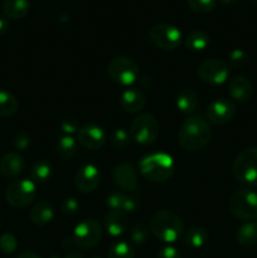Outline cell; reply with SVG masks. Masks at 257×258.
<instances>
[{
    "label": "cell",
    "mask_w": 257,
    "mask_h": 258,
    "mask_svg": "<svg viewBox=\"0 0 257 258\" xmlns=\"http://www.w3.org/2000/svg\"><path fill=\"white\" fill-rule=\"evenodd\" d=\"M37 197V185L33 180L19 179L8 185L5 190V199L8 204L14 208H25Z\"/></svg>",
    "instance_id": "obj_8"
},
{
    "label": "cell",
    "mask_w": 257,
    "mask_h": 258,
    "mask_svg": "<svg viewBox=\"0 0 257 258\" xmlns=\"http://www.w3.org/2000/svg\"><path fill=\"white\" fill-rule=\"evenodd\" d=\"M105 228L112 237H120L127 229V218L121 211H110L105 217Z\"/></svg>",
    "instance_id": "obj_19"
},
{
    "label": "cell",
    "mask_w": 257,
    "mask_h": 258,
    "mask_svg": "<svg viewBox=\"0 0 257 258\" xmlns=\"http://www.w3.org/2000/svg\"><path fill=\"white\" fill-rule=\"evenodd\" d=\"M228 211L241 221H257V193L251 189H241L231 196Z\"/></svg>",
    "instance_id": "obj_5"
},
{
    "label": "cell",
    "mask_w": 257,
    "mask_h": 258,
    "mask_svg": "<svg viewBox=\"0 0 257 258\" xmlns=\"http://www.w3.org/2000/svg\"><path fill=\"white\" fill-rule=\"evenodd\" d=\"M139 208V201L136 197L131 196V194H123L122 206H121V212H127V213H133Z\"/></svg>",
    "instance_id": "obj_37"
},
{
    "label": "cell",
    "mask_w": 257,
    "mask_h": 258,
    "mask_svg": "<svg viewBox=\"0 0 257 258\" xmlns=\"http://www.w3.org/2000/svg\"><path fill=\"white\" fill-rule=\"evenodd\" d=\"M8 28H9V22L7 20V18L0 17V34L7 32Z\"/></svg>",
    "instance_id": "obj_41"
},
{
    "label": "cell",
    "mask_w": 257,
    "mask_h": 258,
    "mask_svg": "<svg viewBox=\"0 0 257 258\" xmlns=\"http://www.w3.org/2000/svg\"><path fill=\"white\" fill-rule=\"evenodd\" d=\"M150 228L149 224L144 223V222H136L130 229V238L133 243L138 244V246H143L148 242L149 236H150Z\"/></svg>",
    "instance_id": "obj_29"
},
{
    "label": "cell",
    "mask_w": 257,
    "mask_h": 258,
    "mask_svg": "<svg viewBox=\"0 0 257 258\" xmlns=\"http://www.w3.org/2000/svg\"><path fill=\"white\" fill-rule=\"evenodd\" d=\"M77 151V143L70 135H63L57 143V154L63 160H70Z\"/></svg>",
    "instance_id": "obj_27"
},
{
    "label": "cell",
    "mask_w": 257,
    "mask_h": 258,
    "mask_svg": "<svg viewBox=\"0 0 257 258\" xmlns=\"http://www.w3.org/2000/svg\"><path fill=\"white\" fill-rule=\"evenodd\" d=\"M102 238V227L96 219L87 218L81 221L73 231L72 241L78 248L91 249Z\"/></svg>",
    "instance_id": "obj_10"
},
{
    "label": "cell",
    "mask_w": 257,
    "mask_h": 258,
    "mask_svg": "<svg viewBox=\"0 0 257 258\" xmlns=\"http://www.w3.org/2000/svg\"><path fill=\"white\" fill-rule=\"evenodd\" d=\"M17 258H42V257H40L38 253H35V252L25 251V252H22V253H20Z\"/></svg>",
    "instance_id": "obj_42"
},
{
    "label": "cell",
    "mask_w": 257,
    "mask_h": 258,
    "mask_svg": "<svg viewBox=\"0 0 257 258\" xmlns=\"http://www.w3.org/2000/svg\"><path fill=\"white\" fill-rule=\"evenodd\" d=\"M256 223H257V222H256Z\"/></svg>",
    "instance_id": "obj_47"
},
{
    "label": "cell",
    "mask_w": 257,
    "mask_h": 258,
    "mask_svg": "<svg viewBox=\"0 0 257 258\" xmlns=\"http://www.w3.org/2000/svg\"><path fill=\"white\" fill-rule=\"evenodd\" d=\"M30 174L34 183H45L52 175V166L48 161L38 160L33 164Z\"/></svg>",
    "instance_id": "obj_28"
},
{
    "label": "cell",
    "mask_w": 257,
    "mask_h": 258,
    "mask_svg": "<svg viewBox=\"0 0 257 258\" xmlns=\"http://www.w3.org/2000/svg\"><path fill=\"white\" fill-rule=\"evenodd\" d=\"M65 258H83V256H82V253H81V252L71 251L70 253H68Z\"/></svg>",
    "instance_id": "obj_43"
},
{
    "label": "cell",
    "mask_w": 257,
    "mask_h": 258,
    "mask_svg": "<svg viewBox=\"0 0 257 258\" xmlns=\"http://www.w3.org/2000/svg\"><path fill=\"white\" fill-rule=\"evenodd\" d=\"M185 45L193 52H201L209 45V35L204 30H193L186 35Z\"/></svg>",
    "instance_id": "obj_26"
},
{
    "label": "cell",
    "mask_w": 257,
    "mask_h": 258,
    "mask_svg": "<svg viewBox=\"0 0 257 258\" xmlns=\"http://www.w3.org/2000/svg\"><path fill=\"white\" fill-rule=\"evenodd\" d=\"M112 179L115 181L116 185L120 189L126 191H135L139 188V179L138 173H136L135 168L131 163H123L117 164L113 168L112 171Z\"/></svg>",
    "instance_id": "obj_13"
},
{
    "label": "cell",
    "mask_w": 257,
    "mask_h": 258,
    "mask_svg": "<svg viewBox=\"0 0 257 258\" xmlns=\"http://www.w3.org/2000/svg\"><path fill=\"white\" fill-rule=\"evenodd\" d=\"M29 0H3V12L10 19H22L28 14Z\"/></svg>",
    "instance_id": "obj_22"
},
{
    "label": "cell",
    "mask_w": 257,
    "mask_h": 258,
    "mask_svg": "<svg viewBox=\"0 0 257 258\" xmlns=\"http://www.w3.org/2000/svg\"><path fill=\"white\" fill-rule=\"evenodd\" d=\"M176 108L180 112L191 115L197 111L199 105V98L197 93L191 90H183L178 93L175 100Z\"/></svg>",
    "instance_id": "obj_21"
},
{
    "label": "cell",
    "mask_w": 257,
    "mask_h": 258,
    "mask_svg": "<svg viewBox=\"0 0 257 258\" xmlns=\"http://www.w3.org/2000/svg\"><path fill=\"white\" fill-rule=\"evenodd\" d=\"M24 158L19 153L5 154L0 160V173L5 178H17L24 170Z\"/></svg>",
    "instance_id": "obj_17"
},
{
    "label": "cell",
    "mask_w": 257,
    "mask_h": 258,
    "mask_svg": "<svg viewBox=\"0 0 257 258\" xmlns=\"http://www.w3.org/2000/svg\"><path fill=\"white\" fill-rule=\"evenodd\" d=\"M122 199L123 193H121V191H112L107 197V206L110 207L111 211H121Z\"/></svg>",
    "instance_id": "obj_39"
},
{
    "label": "cell",
    "mask_w": 257,
    "mask_h": 258,
    "mask_svg": "<svg viewBox=\"0 0 257 258\" xmlns=\"http://www.w3.org/2000/svg\"><path fill=\"white\" fill-rule=\"evenodd\" d=\"M174 161L165 153H155L145 156L140 161V171L151 183H165L174 174Z\"/></svg>",
    "instance_id": "obj_3"
},
{
    "label": "cell",
    "mask_w": 257,
    "mask_h": 258,
    "mask_svg": "<svg viewBox=\"0 0 257 258\" xmlns=\"http://www.w3.org/2000/svg\"><path fill=\"white\" fill-rule=\"evenodd\" d=\"M149 228L155 238L165 243H174L184 233L181 218L168 209L155 212L149 221Z\"/></svg>",
    "instance_id": "obj_2"
},
{
    "label": "cell",
    "mask_w": 257,
    "mask_h": 258,
    "mask_svg": "<svg viewBox=\"0 0 257 258\" xmlns=\"http://www.w3.org/2000/svg\"><path fill=\"white\" fill-rule=\"evenodd\" d=\"M232 174L238 183L257 188V148L242 150L232 164Z\"/></svg>",
    "instance_id": "obj_4"
},
{
    "label": "cell",
    "mask_w": 257,
    "mask_h": 258,
    "mask_svg": "<svg viewBox=\"0 0 257 258\" xmlns=\"http://www.w3.org/2000/svg\"><path fill=\"white\" fill-rule=\"evenodd\" d=\"M186 3L191 10L201 14L212 12L217 5V0H186Z\"/></svg>",
    "instance_id": "obj_33"
},
{
    "label": "cell",
    "mask_w": 257,
    "mask_h": 258,
    "mask_svg": "<svg viewBox=\"0 0 257 258\" xmlns=\"http://www.w3.org/2000/svg\"><path fill=\"white\" fill-rule=\"evenodd\" d=\"M29 217L35 226H45L54 218V207L49 201H40L33 207Z\"/></svg>",
    "instance_id": "obj_20"
},
{
    "label": "cell",
    "mask_w": 257,
    "mask_h": 258,
    "mask_svg": "<svg viewBox=\"0 0 257 258\" xmlns=\"http://www.w3.org/2000/svg\"><path fill=\"white\" fill-rule=\"evenodd\" d=\"M80 123L76 118L67 117L60 122V130L63 131L65 135H72V134H77V131L80 130Z\"/></svg>",
    "instance_id": "obj_36"
},
{
    "label": "cell",
    "mask_w": 257,
    "mask_h": 258,
    "mask_svg": "<svg viewBox=\"0 0 257 258\" xmlns=\"http://www.w3.org/2000/svg\"><path fill=\"white\" fill-rule=\"evenodd\" d=\"M208 239L209 234L207 229L199 226L191 227L185 233V237H184L185 244L190 247V248H201V247H203L208 242Z\"/></svg>",
    "instance_id": "obj_24"
},
{
    "label": "cell",
    "mask_w": 257,
    "mask_h": 258,
    "mask_svg": "<svg viewBox=\"0 0 257 258\" xmlns=\"http://www.w3.org/2000/svg\"><path fill=\"white\" fill-rule=\"evenodd\" d=\"M30 144V138L27 133L24 131H20L13 139V145L17 150H25V149L29 146Z\"/></svg>",
    "instance_id": "obj_38"
},
{
    "label": "cell",
    "mask_w": 257,
    "mask_h": 258,
    "mask_svg": "<svg viewBox=\"0 0 257 258\" xmlns=\"http://www.w3.org/2000/svg\"><path fill=\"white\" fill-rule=\"evenodd\" d=\"M237 242L243 247H252L257 244V223L247 222L237 231Z\"/></svg>",
    "instance_id": "obj_23"
},
{
    "label": "cell",
    "mask_w": 257,
    "mask_h": 258,
    "mask_svg": "<svg viewBox=\"0 0 257 258\" xmlns=\"http://www.w3.org/2000/svg\"><path fill=\"white\" fill-rule=\"evenodd\" d=\"M224 5H234L239 2V0H221Z\"/></svg>",
    "instance_id": "obj_44"
},
{
    "label": "cell",
    "mask_w": 257,
    "mask_h": 258,
    "mask_svg": "<svg viewBox=\"0 0 257 258\" xmlns=\"http://www.w3.org/2000/svg\"><path fill=\"white\" fill-rule=\"evenodd\" d=\"M249 60V55L246 50L243 49H233L229 53V64L233 68H243L244 66H247Z\"/></svg>",
    "instance_id": "obj_32"
},
{
    "label": "cell",
    "mask_w": 257,
    "mask_h": 258,
    "mask_svg": "<svg viewBox=\"0 0 257 258\" xmlns=\"http://www.w3.org/2000/svg\"><path fill=\"white\" fill-rule=\"evenodd\" d=\"M18 247V241L15 238L14 234L12 233H4L0 237V249H2L4 253L10 254L17 249Z\"/></svg>",
    "instance_id": "obj_34"
},
{
    "label": "cell",
    "mask_w": 257,
    "mask_h": 258,
    "mask_svg": "<svg viewBox=\"0 0 257 258\" xmlns=\"http://www.w3.org/2000/svg\"><path fill=\"white\" fill-rule=\"evenodd\" d=\"M107 73L115 83L130 86L139 78V66L128 57H116L108 63Z\"/></svg>",
    "instance_id": "obj_9"
},
{
    "label": "cell",
    "mask_w": 257,
    "mask_h": 258,
    "mask_svg": "<svg viewBox=\"0 0 257 258\" xmlns=\"http://www.w3.org/2000/svg\"><path fill=\"white\" fill-rule=\"evenodd\" d=\"M228 92L233 100L247 102L252 96V83L246 76H234L228 85Z\"/></svg>",
    "instance_id": "obj_18"
},
{
    "label": "cell",
    "mask_w": 257,
    "mask_h": 258,
    "mask_svg": "<svg viewBox=\"0 0 257 258\" xmlns=\"http://www.w3.org/2000/svg\"><path fill=\"white\" fill-rule=\"evenodd\" d=\"M249 2H252V3H257V0H249Z\"/></svg>",
    "instance_id": "obj_45"
},
{
    "label": "cell",
    "mask_w": 257,
    "mask_h": 258,
    "mask_svg": "<svg viewBox=\"0 0 257 258\" xmlns=\"http://www.w3.org/2000/svg\"><path fill=\"white\" fill-rule=\"evenodd\" d=\"M107 258H135V249L127 242H116L108 249Z\"/></svg>",
    "instance_id": "obj_30"
},
{
    "label": "cell",
    "mask_w": 257,
    "mask_h": 258,
    "mask_svg": "<svg viewBox=\"0 0 257 258\" xmlns=\"http://www.w3.org/2000/svg\"><path fill=\"white\" fill-rule=\"evenodd\" d=\"M92 258H102V257H98V256H95V257H92Z\"/></svg>",
    "instance_id": "obj_46"
},
{
    "label": "cell",
    "mask_w": 257,
    "mask_h": 258,
    "mask_svg": "<svg viewBox=\"0 0 257 258\" xmlns=\"http://www.w3.org/2000/svg\"><path fill=\"white\" fill-rule=\"evenodd\" d=\"M197 76L207 85H223L229 77V66L221 59H206L197 67Z\"/></svg>",
    "instance_id": "obj_11"
},
{
    "label": "cell",
    "mask_w": 257,
    "mask_h": 258,
    "mask_svg": "<svg viewBox=\"0 0 257 258\" xmlns=\"http://www.w3.org/2000/svg\"><path fill=\"white\" fill-rule=\"evenodd\" d=\"M131 143V136L130 133L125 130V128L120 127L116 128L110 136V144L113 149L116 150H123L127 148Z\"/></svg>",
    "instance_id": "obj_31"
},
{
    "label": "cell",
    "mask_w": 257,
    "mask_h": 258,
    "mask_svg": "<svg viewBox=\"0 0 257 258\" xmlns=\"http://www.w3.org/2000/svg\"><path fill=\"white\" fill-rule=\"evenodd\" d=\"M212 138V128L202 116H189L183 121L178 133V143L184 150L199 151L206 148Z\"/></svg>",
    "instance_id": "obj_1"
},
{
    "label": "cell",
    "mask_w": 257,
    "mask_h": 258,
    "mask_svg": "<svg viewBox=\"0 0 257 258\" xmlns=\"http://www.w3.org/2000/svg\"><path fill=\"white\" fill-rule=\"evenodd\" d=\"M77 140L88 150H98L106 144V133L102 127L93 123L81 126L77 131Z\"/></svg>",
    "instance_id": "obj_14"
},
{
    "label": "cell",
    "mask_w": 257,
    "mask_h": 258,
    "mask_svg": "<svg viewBox=\"0 0 257 258\" xmlns=\"http://www.w3.org/2000/svg\"><path fill=\"white\" fill-rule=\"evenodd\" d=\"M236 115V106L227 98H218L209 103L207 108V117L214 125H226L231 122Z\"/></svg>",
    "instance_id": "obj_12"
},
{
    "label": "cell",
    "mask_w": 257,
    "mask_h": 258,
    "mask_svg": "<svg viewBox=\"0 0 257 258\" xmlns=\"http://www.w3.org/2000/svg\"><path fill=\"white\" fill-rule=\"evenodd\" d=\"M131 140L140 145H151L159 136L158 120L151 113H139L130 126Z\"/></svg>",
    "instance_id": "obj_6"
},
{
    "label": "cell",
    "mask_w": 257,
    "mask_h": 258,
    "mask_svg": "<svg viewBox=\"0 0 257 258\" xmlns=\"http://www.w3.org/2000/svg\"><path fill=\"white\" fill-rule=\"evenodd\" d=\"M158 258H181V254L175 247L165 246L158 252Z\"/></svg>",
    "instance_id": "obj_40"
},
{
    "label": "cell",
    "mask_w": 257,
    "mask_h": 258,
    "mask_svg": "<svg viewBox=\"0 0 257 258\" xmlns=\"http://www.w3.org/2000/svg\"><path fill=\"white\" fill-rule=\"evenodd\" d=\"M100 180L101 175L98 169L92 164H87L76 173L75 185L81 193L88 194L97 189V186L100 185Z\"/></svg>",
    "instance_id": "obj_15"
},
{
    "label": "cell",
    "mask_w": 257,
    "mask_h": 258,
    "mask_svg": "<svg viewBox=\"0 0 257 258\" xmlns=\"http://www.w3.org/2000/svg\"><path fill=\"white\" fill-rule=\"evenodd\" d=\"M120 105L126 112L139 113L146 105L145 95L138 88H127L121 93Z\"/></svg>",
    "instance_id": "obj_16"
},
{
    "label": "cell",
    "mask_w": 257,
    "mask_h": 258,
    "mask_svg": "<svg viewBox=\"0 0 257 258\" xmlns=\"http://www.w3.org/2000/svg\"><path fill=\"white\" fill-rule=\"evenodd\" d=\"M78 208H80V204L77 203V201L75 198H67L62 202L60 212H62L63 216L72 217L77 213Z\"/></svg>",
    "instance_id": "obj_35"
},
{
    "label": "cell",
    "mask_w": 257,
    "mask_h": 258,
    "mask_svg": "<svg viewBox=\"0 0 257 258\" xmlns=\"http://www.w3.org/2000/svg\"><path fill=\"white\" fill-rule=\"evenodd\" d=\"M149 39L156 48L163 50H174L181 44V32L168 23L154 24L149 30Z\"/></svg>",
    "instance_id": "obj_7"
},
{
    "label": "cell",
    "mask_w": 257,
    "mask_h": 258,
    "mask_svg": "<svg viewBox=\"0 0 257 258\" xmlns=\"http://www.w3.org/2000/svg\"><path fill=\"white\" fill-rule=\"evenodd\" d=\"M19 107L17 97L7 90H0V117L15 115Z\"/></svg>",
    "instance_id": "obj_25"
}]
</instances>
